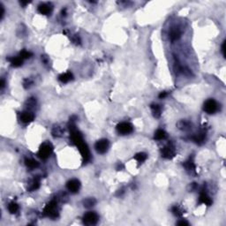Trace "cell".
Returning a JSON list of instances; mask_svg holds the SVG:
<instances>
[{
    "instance_id": "obj_1",
    "label": "cell",
    "mask_w": 226,
    "mask_h": 226,
    "mask_svg": "<svg viewBox=\"0 0 226 226\" xmlns=\"http://www.w3.org/2000/svg\"><path fill=\"white\" fill-rule=\"evenodd\" d=\"M72 140L74 143L80 149V152L84 159V162H88L90 160V152L87 146V144L84 142L81 134L77 131V130H73L72 131Z\"/></svg>"
},
{
    "instance_id": "obj_2",
    "label": "cell",
    "mask_w": 226,
    "mask_h": 226,
    "mask_svg": "<svg viewBox=\"0 0 226 226\" xmlns=\"http://www.w3.org/2000/svg\"><path fill=\"white\" fill-rule=\"evenodd\" d=\"M43 214L49 217H56L57 216V204L55 201H51L45 207Z\"/></svg>"
},
{
    "instance_id": "obj_3",
    "label": "cell",
    "mask_w": 226,
    "mask_h": 226,
    "mask_svg": "<svg viewBox=\"0 0 226 226\" xmlns=\"http://www.w3.org/2000/svg\"><path fill=\"white\" fill-rule=\"evenodd\" d=\"M203 110L208 114H214L218 110V103L214 99H208L205 102Z\"/></svg>"
},
{
    "instance_id": "obj_4",
    "label": "cell",
    "mask_w": 226,
    "mask_h": 226,
    "mask_svg": "<svg viewBox=\"0 0 226 226\" xmlns=\"http://www.w3.org/2000/svg\"><path fill=\"white\" fill-rule=\"evenodd\" d=\"M52 150H53V148L52 146L50 145V143H43L40 149H39V151H38V156L43 160L47 159L50 155L52 153Z\"/></svg>"
},
{
    "instance_id": "obj_5",
    "label": "cell",
    "mask_w": 226,
    "mask_h": 226,
    "mask_svg": "<svg viewBox=\"0 0 226 226\" xmlns=\"http://www.w3.org/2000/svg\"><path fill=\"white\" fill-rule=\"evenodd\" d=\"M99 216L95 212H88L83 216V223L87 225H93L97 223Z\"/></svg>"
},
{
    "instance_id": "obj_6",
    "label": "cell",
    "mask_w": 226,
    "mask_h": 226,
    "mask_svg": "<svg viewBox=\"0 0 226 226\" xmlns=\"http://www.w3.org/2000/svg\"><path fill=\"white\" fill-rule=\"evenodd\" d=\"M109 141L106 140V139H102V140H99L96 145H95V148H96V150L97 153L99 154H105L107 151H108V149H109Z\"/></svg>"
},
{
    "instance_id": "obj_7",
    "label": "cell",
    "mask_w": 226,
    "mask_h": 226,
    "mask_svg": "<svg viewBox=\"0 0 226 226\" xmlns=\"http://www.w3.org/2000/svg\"><path fill=\"white\" fill-rule=\"evenodd\" d=\"M133 126L130 123H127V122L119 123L117 126V131L119 132V133H120L122 135H126V134L131 133L133 132Z\"/></svg>"
},
{
    "instance_id": "obj_8",
    "label": "cell",
    "mask_w": 226,
    "mask_h": 226,
    "mask_svg": "<svg viewBox=\"0 0 226 226\" xmlns=\"http://www.w3.org/2000/svg\"><path fill=\"white\" fill-rule=\"evenodd\" d=\"M175 155V149L172 144L167 145L162 149V156L167 159H171Z\"/></svg>"
},
{
    "instance_id": "obj_9",
    "label": "cell",
    "mask_w": 226,
    "mask_h": 226,
    "mask_svg": "<svg viewBox=\"0 0 226 226\" xmlns=\"http://www.w3.org/2000/svg\"><path fill=\"white\" fill-rule=\"evenodd\" d=\"M66 187L67 189L71 192L75 194L77 192H79L80 188V183L78 179H71L67 182L66 184Z\"/></svg>"
},
{
    "instance_id": "obj_10",
    "label": "cell",
    "mask_w": 226,
    "mask_h": 226,
    "mask_svg": "<svg viewBox=\"0 0 226 226\" xmlns=\"http://www.w3.org/2000/svg\"><path fill=\"white\" fill-rule=\"evenodd\" d=\"M34 118H35L34 114L29 111H24L21 114V122H23L25 124L30 123L31 121H33Z\"/></svg>"
},
{
    "instance_id": "obj_11",
    "label": "cell",
    "mask_w": 226,
    "mask_h": 226,
    "mask_svg": "<svg viewBox=\"0 0 226 226\" xmlns=\"http://www.w3.org/2000/svg\"><path fill=\"white\" fill-rule=\"evenodd\" d=\"M38 12L41 14L48 15L51 13V7H50V5L47 4H42L38 6Z\"/></svg>"
},
{
    "instance_id": "obj_12",
    "label": "cell",
    "mask_w": 226,
    "mask_h": 226,
    "mask_svg": "<svg viewBox=\"0 0 226 226\" xmlns=\"http://www.w3.org/2000/svg\"><path fill=\"white\" fill-rule=\"evenodd\" d=\"M200 203H203L206 205H210L212 203L211 199L209 198V196L207 194V193L204 190H202L200 194Z\"/></svg>"
},
{
    "instance_id": "obj_13",
    "label": "cell",
    "mask_w": 226,
    "mask_h": 226,
    "mask_svg": "<svg viewBox=\"0 0 226 226\" xmlns=\"http://www.w3.org/2000/svg\"><path fill=\"white\" fill-rule=\"evenodd\" d=\"M205 139H206V133H205V132H202V131L200 132V133H196V134L193 137V140H194L195 142L199 143V144L204 142Z\"/></svg>"
},
{
    "instance_id": "obj_14",
    "label": "cell",
    "mask_w": 226,
    "mask_h": 226,
    "mask_svg": "<svg viewBox=\"0 0 226 226\" xmlns=\"http://www.w3.org/2000/svg\"><path fill=\"white\" fill-rule=\"evenodd\" d=\"M58 80H59L62 83H67V82H69L70 80H73V74H72L70 72L62 74L61 75L58 77Z\"/></svg>"
},
{
    "instance_id": "obj_15",
    "label": "cell",
    "mask_w": 226,
    "mask_h": 226,
    "mask_svg": "<svg viewBox=\"0 0 226 226\" xmlns=\"http://www.w3.org/2000/svg\"><path fill=\"white\" fill-rule=\"evenodd\" d=\"M151 110L155 118H159L162 113V108L158 104H152L151 105Z\"/></svg>"
},
{
    "instance_id": "obj_16",
    "label": "cell",
    "mask_w": 226,
    "mask_h": 226,
    "mask_svg": "<svg viewBox=\"0 0 226 226\" xmlns=\"http://www.w3.org/2000/svg\"><path fill=\"white\" fill-rule=\"evenodd\" d=\"M181 36V32L179 31V29L177 28H175V29H172L170 33V39L172 42H174V41H177L180 38Z\"/></svg>"
},
{
    "instance_id": "obj_17",
    "label": "cell",
    "mask_w": 226,
    "mask_h": 226,
    "mask_svg": "<svg viewBox=\"0 0 226 226\" xmlns=\"http://www.w3.org/2000/svg\"><path fill=\"white\" fill-rule=\"evenodd\" d=\"M25 163L29 169H35L39 166V163L35 160L31 159V158H26Z\"/></svg>"
},
{
    "instance_id": "obj_18",
    "label": "cell",
    "mask_w": 226,
    "mask_h": 226,
    "mask_svg": "<svg viewBox=\"0 0 226 226\" xmlns=\"http://www.w3.org/2000/svg\"><path fill=\"white\" fill-rule=\"evenodd\" d=\"M12 66H14V67H19L22 65L23 63V59L21 57H13V58H10L9 59Z\"/></svg>"
},
{
    "instance_id": "obj_19",
    "label": "cell",
    "mask_w": 226,
    "mask_h": 226,
    "mask_svg": "<svg viewBox=\"0 0 226 226\" xmlns=\"http://www.w3.org/2000/svg\"><path fill=\"white\" fill-rule=\"evenodd\" d=\"M166 136H167V134H166V133H165L163 130H162V129H158V130L155 133V136H154V138H155V140L161 141V140L165 139V138H166Z\"/></svg>"
},
{
    "instance_id": "obj_20",
    "label": "cell",
    "mask_w": 226,
    "mask_h": 226,
    "mask_svg": "<svg viewBox=\"0 0 226 226\" xmlns=\"http://www.w3.org/2000/svg\"><path fill=\"white\" fill-rule=\"evenodd\" d=\"M184 166L186 167V169L189 172H194L195 171V165H194V161L189 158L185 163H184Z\"/></svg>"
},
{
    "instance_id": "obj_21",
    "label": "cell",
    "mask_w": 226,
    "mask_h": 226,
    "mask_svg": "<svg viewBox=\"0 0 226 226\" xmlns=\"http://www.w3.org/2000/svg\"><path fill=\"white\" fill-rule=\"evenodd\" d=\"M39 186H40V180H39V178H34V179L31 181V183L29 184L28 189L31 190V191H35V190H36Z\"/></svg>"
},
{
    "instance_id": "obj_22",
    "label": "cell",
    "mask_w": 226,
    "mask_h": 226,
    "mask_svg": "<svg viewBox=\"0 0 226 226\" xmlns=\"http://www.w3.org/2000/svg\"><path fill=\"white\" fill-rule=\"evenodd\" d=\"M147 157H148L147 154H145V153H143V152H141V153H138L137 155H135L134 159L137 160V162H138L139 163H143L144 161H146Z\"/></svg>"
},
{
    "instance_id": "obj_23",
    "label": "cell",
    "mask_w": 226,
    "mask_h": 226,
    "mask_svg": "<svg viewBox=\"0 0 226 226\" xmlns=\"http://www.w3.org/2000/svg\"><path fill=\"white\" fill-rule=\"evenodd\" d=\"M8 210L10 213L12 214H15L17 213V211L19 210V205L15 202H11L9 205H8Z\"/></svg>"
},
{
    "instance_id": "obj_24",
    "label": "cell",
    "mask_w": 226,
    "mask_h": 226,
    "mask_svg": "<svg viewBox=\"0 0 226 226\" xmlns=\"http://www.w3.org/2000/svg\"><path fill=\"white\" fill-rule=\"evenodd\" d=\"M96 200L95 199H93V198H88V199H86L85 201H84V206L86 207V208H90V207H93L95 204H96Z\"/></svg>"
},
{
    "instance_id": "obj_25",
    "label": "cell",
    "mask_w": 226,
    "mask_h": 226,
    "mask_svg": "<svg viewBox=\"0 0 226 226\" xmlns=\"http://www.w3.org/2000/svg\"><path fill=\"white\" fill-rule=\"evenodd\" d=\"M178 128L182 129V130H187L190 128V123L186 121V120H182L178 123Z\"/></svg>"
},
{
    "instance_id": "obj_26",
    "label": "cell",
    "mask_w": 226,
    "mask_h": 226,
    "mask_svg": "<svg viewBox=\"0 0 226 226\" xmlns=\"http://www.w3.org/2000/svg\"><path fill=\"white\" fill-rule=\"evenodd\" d=\"M32 56V53L27 51V50H22L21 53H20V57L22 58V59H26V58H29L30 57Z\"/></svg>"
},
{
    "instance_id": "obj_27",
    "label": "cell",
    "mask_w": 226,
    "mask_h": 226,
    "mask_svg": "<svg viewBox=\"0 0 226 226\" xmlns=\"http://www.w3.org/2000/svg\"><path fill=\"white\" fill-rule=\"evenodd\" d=\"M172 212H173V214H174L175 216H181L183 215V212H182V211L180 210V208H179L178 207H177V206L172 208Z\"/></svg>"
},
{
    "instance_id": "obj_28",
    "label": "cell",
    "mask_w": 226,
    "mask_h": 226,
    "mask_svg": "<svg viewBox=\"0 0 226 226\" xmlns=\"http://www.w3.org/2000/svg\"><path fill=\"white\" fill-rule=\"evenodd\" d=\"M177 225H188L189 224L186 221H185V220H181V221L177 222Z\"/></svg>"
},
{
    "instance_id": "obj_29",
    "label": "cell",
    "mask_w": 226,
    "mask_h": 226,
    "mask_svg": "<svg viewBox=\"0 0 226 226\" xmlns=\"http://www.w3.org/2000/svg\"><path fill=\"white\" fill-rule=\"evenodd\" d=\"M222 52H223V56L225 57V41H224L223 45H222Z\"/></svg>"
},
{
    "instance_id": "obj_30",
    "label": "cell",
    "mask_w": 226,
    "mask_h": 226,
    "mask_svg": "<svg viewBox=\"0 0 226 226\" xmlns=\"http://www.w3.org/2000/svg\"><path fill=\"white\" fill-rule=\"evenodd\" d=\"M167 96V93L166 92H162L160 95H159V98H161V99H163V98H164V97H166Z\"/></svg>"
},
{
    "instance_id": "obj_31",
    "label": "cell",
    "mask_w": 226,
    "mask_h": 226,
    "mask_svg": "<svg viewBox=\"0 0 226 226\" xmlns=\"http://www.w3.org/2000/svg\"><path fill=\"white\" fill-rule=\"evenodd\" d=\"M0 7H1V18H3L4 13V6H3V5H1Z\"/></svg>"
},
{
    "instance_id": "obj_32",
    "label": "cell",
    "mask_w": 226,
    "mask_h": 226,
    "mask_svg": "<svg viewBox=\"0 0 226 226\" xmlns=\"http://www.w3.org/2000/svg\"><path fill=\"white\" fill-rule=\"evenodd\" d=\"M4 80L2 79L1 80V88H4Z\"/></svg>"
},
{
    "instance_id": "obj_33",
    "label": "cell",
    "mask_w": 226,
    "mask_h": 226,
    "mask_svg": "<svg viewBox=\"0 0 226 226\" xmlns=\"http://www.w3.org/2000/svg\"><path fill=\"white\" fill-rule=\"evenodd\" d=\"M28 3H29V2H23V1H21V4H22V5L25 6L26 4H27Z\"/></svg>"
}]
</instances>
